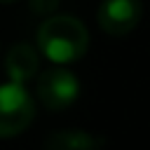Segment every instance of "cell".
I'll return each instance as SVG.
<instances>
[{
    "label": "cell",
    "mask_w": 150,
    "mask_h": 150,
    "mask_svg": "<svg viewBox=\"0 0 150 150\" xmlns=\"http://www.w3.org/2000/svg\"><path fill=\"white\" fill-rule=\"evenodd\" d=\"M87 47H89V30L75 16L56 14L45 19L38 28V49L56 66L82 59Z\"/></svg>",
    "instance_id": "obj_1"
},
{
    "label": "cell",
    "mask_w": 150,
    "mask_h": 150,
    "mask_svg": "<svg viewBox=\"0 0 150 150\" xmlns=\"http://www.w3.org/2000/svg\"><path fill=\"white\" fill-rule=\"evenodd\" d=\"M35 117V101L19 82L0 84V138L19 136Z\"/></svg>",
    "instance_id": "obj_2"
},
{
    "label": "cell",
    "mask_w": 150,
    "mask_h": 150,
    "mask_svg": "<svg viewBox=\"0 0 150 150\" xmlns=\"http://www.w3.org/2000/svg\"><path fill=\"white\" fill-rule=\"evenodd\" d=\"M35 89H38V101L47 110H66L80 96V80L68 68L54 66L40 73Z\"/></svg>",
    "instance_id": "obj_3"
},
{
    "label": "cell",
    "mask_w": 150,
    "mask_h": 150,
    "mask_svg": "<svg viewBox=\"0 0 150 150\" xmlns=\"http://www.w3.org/2000/svg\"><path fill=\"white\" fill-rule=\"evenodd\" d=\"M143 16V5L138 0H103L98 5L96 19L103 33L122 38L131 33Z\"/></svg>",
    "instance_id": "obj_4"
},
{
    "label": "cell",
    "mask_w": 150,
    "mask_h": 150,
    "mask_svg": "<svg viewBox=\"0 0 150 150\" xmlns=\"http://www.w3.org/2000/svg\"><path fill=\"white\" fill-rule=\"evenodd\" d=\"M5 70H7V75H9L12 82L23 84V82H28V80H33L38 75V70H40V56H38V52L30 45L19 42V45H14L7 52V56H5Z\"/></svg>",
    "instance_id": "obj_5"
},
{
    "label": "cell",
    "mask_w": 150,
    "mask_h": 150,
    "mask_svg": "<svg viewBox=\"0 0 150 150\" xmlns=\"http://www.w3.org/2000/svg\"><path fill=\"white\" fill-rule=\"evenodd\" d=\"M103 136L82 131V129H66V131H54L45 138L42 150H101L103 148Z\"/></svg>",
    "instance_id": "obj_6"
},
{
    "label": "cell",
    "mask_w": 150,
    "mask_h": 150,
    "mask_svg": "<svg viewBox=\"0 0 150 150\" xmlns=\"http://www.w3.org/2000/svg\"><path fill=\"white\" fill-rule=\"evenodd\" d=\"M59 7V0H30V9L38 14H52Z\"/></svg>",
    "instance_id": "obj_7"
},
{
    "label": "cell",
    "mask_w": 150,
    "mask_h": 150,
    "mask_svg": "<svg viewBox=\"0 0 150 150\" xmlns=\"http://www.w3.org/2000/svg\"><path fill=\"white\" fill-rule=\"evenodd\" d=\"M0 2H5V5H9V2H16V0H0Z\"/></svg>",
    "instance_id": "obj_8"
}]
</instances>
